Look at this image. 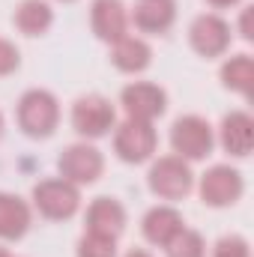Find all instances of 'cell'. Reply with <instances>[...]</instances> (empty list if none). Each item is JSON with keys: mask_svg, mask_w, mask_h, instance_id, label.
Returning a JSON list of instances; mask_svg holds the SVG:
<instances>
[{"mask_svg": "<svg viewBox=\"0 0 254 257\" xmlns=\"http://www.w3.org/2000/svg\"><path fill=\"white\" fill-rule=\"evenodd\" d=\"M81 189L72 186L63 177H48L39 180L30 192V206L39 212L45 221H69L81 212Z\"/></svg>", "mask_w": 254, "mask_h": 257, "instance_id": "8992f818", "label": "cell"}, {"mask_svg": "<svg viewBox=\"0 0 254 257\" xmlns=\"http://www.w3.org/2000/svg\"><path fill=\"white\" fill-rule=\"evenodd\" d=\"M180 15L177 0H135L129 6V21L141 36H165Z\"/></svg>", "mask_w": 254, "mask_h": 257, "instance_id": "8fae6325", "label": "cell"}, {"mask_svg": "<svg viewBox=\"0 0 254 257\" xmlns=\"http://www.w3.org/2000/svg\"><path fill=\"white\" fill-rule=\"evenodd\" d=\"M21 69V51L12 39L0 36V78H9Z\"/></svg>", "mask_w": 254, "mask_h": 257, "instance_id": "603a6c76", "label": "cell"}, {"mask_svg": "<svg viewBox=\"0 0 254 257\" xmlns=\"http://www.w3.org/2000/svg\"><path fill=\"white\" fill-rule=\"evenodd\" d=\"M194 189L203 206L209 209H227V206H236L245 194V177L239 168H233L230 162H218V165H209L197 180H194Z\"/></svg>", "mask_w": 254, "mask_h": 257, "instance_id": "5b68a950", "label": "cell"}, {"mask_svg": "<svg viewBox=\"0 0 254 257\" xmlns=\"http://www.w3.org/2000/svg\"><path fill=\"white\" fill-rule=\"evenodd\" d=\"M3 135H6V117H3V111H0V141H3Z\"/></svg>", "mask_w": 254, "mask_h": 257, "instance_id": "4316f807", "label": "cell"}, {"mask_svg": "<svg viewBox=\"0 0 254 257\" xmlns=\"http://www.w3.org/2000/svg\"><path fill=\"white\" fill-rule=\"evenodd\" d=\"M60 3H75V0H60Z\"/></svg>", "mask_w": 254, "mask_h": 257, "instance_id": "f1b7e54d", "label": "cell"}, {"mask_svg": "<svg viewBox=\"0 0 254 257\" xmlns=\"http://www.w3.org/2000/svg\"><path fill=\"white\" fill-rule=\"evenodd\" d=\"M108 60L117 72L123 75H141L153 66V45L147 36H135L129 33L123 39H117L108 51Z\"/></svg>", "mask_w": 254, "mask_h": 257, "instance_id": "2e32d148", "label": "cell"}, {"mask_svg": "<svg viewBox=\"0 0 254 257\" xmlns=\"http://www.w3.org/2000/svg\"><path fill=\"white\" fill-rule=\"evenodd\" d=\"M206 6H212V12H218V9H233V6H239L242 0H203Z\"/></svg>", "mask_w": 254, "mask_h": 257, "instance_id": "d4e9b609", "label": "cell"}, {"mask_svg": "<svg viewBox=\"0 0 254 257\" xmlns=\"http://www.w3.org/2000/svg\"><path fill=\"white\" fill-rule=\"evenodd\" d=\"M209 257H251V245L242 233H224L212 242Z\"/></svg>", "mask_w": 254, "mask_h": 257, "instance_id": "7402d4cb", "label": "cell"}, {"mask_svg": "<svg viewBox=\"0 0 254 257\" xmlns=\"http://www.w3.org/2000/svg\"><path fill=\"white\" fill-rule=\"evenodd\" d=\"M57 174L69 180L72 186L84 189L102 180L105 174V153L93 144V141H75L60 150L57 156Z\"/></svg>", "mask_w": 254, "mask_h": 257, "instance_id": "ba28073f", "label": "cell"}, {"mask_svg": "<svg viewBox=\"0 0 254 257\" xmlns=\"http://www.w3.org/2000/svg\"><path fill=\"white\" fill-rule=\"evenodd\" d=\"M90 30L99 42L114 45L132 33L129 6L123 0H90Z\"/></svg>", "mask_w": 254, "mask_h": 257, "instance_id": "5bb4252c", "label": "cell"}, {"mask_svg": "<svg viewBox=\"0 0 254 257\" xmlns=\"http://www.w3.org/2000/svg\"><path fill=\"white\" fill-rule=\"evenodd\" d=\"M129 120H144V123H156L165 111H168V90L156 81H129L120 90V102Z\"/></svg>", "mask_w": 254, "mask_h": 257, "instance_id": "30bf717a", "label": "cell"}, {"mask_svg": "<svg viewBox=\"0 0 254 257\" xmlns=\"http://www.w3.org/2000/svg\"><path fill=\"white\" fill-rule=\"evenodd\" d=\"M215 144H221V150L233 159H245L251 156L254 147V117L248 111H230L221 117V123L215 128Z\"/></svg>", "mask_w": 254, "mask_h": 257, "instance_id": "9a60e30c", "label": "cell"}, {"mask_svg": "<svg viewBox=\"0 0 254 257\" xmlns=\"http://www.w3.org/2000/svg\"><path fill=\"white\" fill-rule=\"evenodd\" d=\"M251 15H254V6H242V9H239V21H236V27H233V33H239L245 42H251V39H254Z\"/></svg>", "mask_w": 254, "mask_h": 257, "instance_id": "cb8c5ba5", "label": "cell"}, {"mask_svg": "<svg viewBox=\"0 0 254 257\" xmlns=\"http://www.w3.org/2000/svg\"><path fill=\"white\" fill-rule=\"evenodd\" d=\"M111 147L123 165H147L159 150V132L153 123L123 117L111 132Z\"/></svg>", "mask_w": 254, "mask_h": 257, "instance_id": "52a82bcc", "label": "cell"}, {"mask_svg": "<svg viewBox=\"0 0 254 257\" xmlns=\"http://www.w3.org/2000/svg\"><path fill=\"white\" fill-rule=\"evenodd\" d=\"M194 171L189 162H183L180 156L168 153V156H153L150 168H147V189L153 197H159L162 203H180L194 192Z\"/></svg>", "mask_w": 254, "mask_h": 257, "instance_id": "7a4b0ae2", "label": "cell"}, {"mask_svg": "<svg viewBox=\"0 0 254 257\" xmlns=\"http://www.w3.org/2000/svg\"><path fill=\"white\" fill-rule=\"evenodd\" d=\"M171 153L183 162H206L215 150V126L200 114H183L171 123Z\"/></svg>", "mask_w": 254, "mask_h": 257, "instance_id": "3957f363", "label": "cell"}, {"mask_svg": "<svg viewBox=\"0 0 254 257\" xmlns=\"http://www.w3.org/2000/svg\"><path fill=\"white\" fill-rule=\"evenodd\" d=\"M33 227V206L30 200L12 192H0V242H18Z\"/></svg>", "mask_w": 254, "mask_h": 257, "instance_id": "e0dca14e", "label": "cell"}, {"mask_svg": "<svg viewBox=\"0 0 254 257\" xmlns=\"http://www.w3.org/2000/svg\"><path fill=\"white\" fill-rule=\"evenodd\" d=\"M0 257H15V254H12V251H9L6 245H0Z\"/></svg>", "mask_w": 254, "mask_h": 257, "instance_id": "83f0119b", "label": "cell"}, {"mask_svg": "<svg viewBox=\"0 0 254 257\" xmlns=\"http://www.w3.org/2000/svg\"><path fill=\"white\" fill-rule=\"evenodd\" d=\"M126 224H129V212L117 197H108V194L93 197L87 203V209H84V230L87 233L120 239L126 233Z\"/></svg>", "mask_w": 254, "mask_h": 257, "instance_id": "7c38bea8", "label": "cell"}, {"mask_svg": "<svg viewBox=\"0 0 254 257\" xmlns=\"http://www.w3.org/2000/svg\"><path fill=\"white\" fill-rule=\"evenodd\" d=\"M165 257H206V239L200 230L183 227V233L165 248Z\"/></svg>", "mask_w": 254, "mask_h": 257, "instance_id": "ffe728a7", "label": "cell"}, {"mask_svg": "<svg viewBox=\"0 0 254 257\" xmlns=\"http://www.w3.org/2000/svg\"><path fill=\"white\" fill-rule=\"evenodd\" d=\"M117 239L99 236V233H81V239L75 242V257H117Z\"/></svg>", "mask_w": 254, "mask_h": 257, "instance_id": "44dd1931", "label": "cell"}, {"mask_svg": "<svg viewBox=\"0 0 254 257\" xmlns=\"http://www.w3.org/2000/svg\"><path fill=\"white\" fill-rule=\"evenodd\" d=\"M69 123L75 128V135L81 141H99V138H108L114 126L120 123L117 120V105L102 96V93H84L72 102V111H69Z\"/></svg>", "mask_w": 254, "mask_h": 257, "instance_id": "277c9868", "label": "cell"}, {"mask_svg": "<svg viewBox=\"0 0 254 257\" xmlns=\"http://www.w3.org/2000/svg\"><path fill=\"white\" fill-rule=\"evenodd\" d=\"M123 257H156V254H153V251H147V248H129Z\"/></svg>", "mask_w": 254, "mask_h": 257, "instance_id": "484cf974", "label": "cell"}, {"mask_svg": "<svg viewBox=\"0 0 254 257\" xmlns=\"http://www.w3.org/2000/svg\"><path fill=\"white\" fill-rule=\"evenodd\" d=\"M218 81L224 90L242 96V99H251V90H254V60L251 54H230L224 57V63L218 69Z\"/></svg>", "mask_w": 254, "mask_h": 257, "instance_id": "d6986e66", "label": "cell"}, {"mask_svg": "<svg viewBox=\"0 0 254 257\" xmlns=\"http://www.w3.org/2000/svg\"><path fill=\"white\" fill-rule=\"evenodd\" d=\"M63 120L60 99L45 87H30L15 102V126L30 141H48Z\"/></svg>", "mask_w": 254, "mask_h": 257, "instance_id": "6da1fadb", "label": "cell"}, {"mask_svg": "<svg viewBox=\"0 0 254 257\" xmlns=\"http://www.w3.org/2000/svg\"><path fill=\"white\" fill-rule=\"evenodd\" d=\"M12 27L27 39L45 36L54 27V6L48 0H18L12 12Z\"/></svg>", "mask_w": 254, "mask_h": 257, "instance_id": "ac0fdd59", "label": "cell"}, {"mask_svg": "<svg viewBox=\"0 0 254 257\" xmlns=\"http://www.w3.org/2000/svg\"><path fill=\"white\" fill-rule=\"evenodd\" d=\"M186 227L183 212L174 203H156L141 215V236L153 248H168Z\"/></svg>", "mask_w": 254, "mask_h": 257, "instance_id": "4fadbf2b", "label": "cell"}, {"mask_svg": "<svg viewBox=\"0 0 254 257\" xmlns=\"http://www.w3.org/2000/svg\"><path fill=\"white\" fill-rule=\"evenodd\" d=\"M233 42V24L221 12H200L189 24V45L203 60H218L230 51Z\"/></svg>", "mask_w": 254, "mask_h": 257, "instance_id": "9c48e42d", "label": "cell"}]
</instances>
